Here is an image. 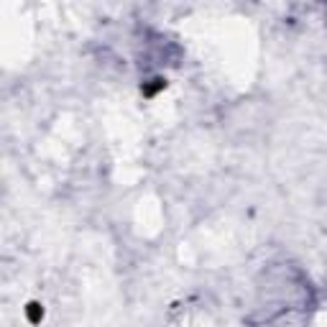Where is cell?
Instances as JSON below:
<instances>
[{
	"instance_id": "cell-1",
	"label": "cell",
	"mask_w": 327,
	"mask_h": 327,
	"mask_svg": "<svg viewBox=\"0 0 327 327\" xmlns=\"http://www.w3.org/2000/svg\"><path fill=\"white\" fill-rule=\"evenodd\" d=\"M28 317H31L34 322L41 317V312H39V304H31V307H28Z\"/></svg>"
}]
</instances>
